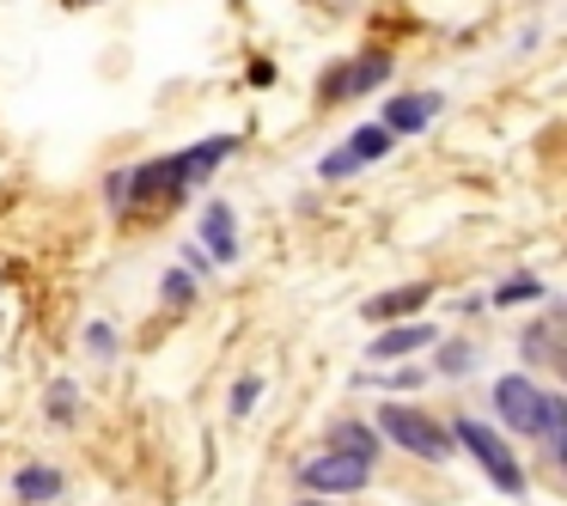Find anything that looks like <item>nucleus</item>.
Masks as SVG:
<instances>
[{
	"instance_id": "f3484780",
	"label": "nucleus",
	"mask_w": 567,
	"mask_h": 506,
	"mask_svg": "<svg viewBox=\"0 0 567 506\" xmlns=\"http://www.w3.org/2000/svg\"><path fill=\"white\" fill-rule=\"evenodd\" d=\"M427 379H433L427 366H396L391 379H379V384H391V391H421V384H427Z\"/></svg>"
},
{
	"instance_id": "aec40b11",
	"label": "nucleus",
	"mask_w": 567,
	"mask_h": 506,
	"mask_svg": "<svg viewBox=\"0 0 567 506\" xmlns=\"http://www.w3.org/2000/svg\"><path fill=\"white\" fill-rule=\"evenodd\" d=\"M354 172H360V165L348 159V153H330V159L318 165V177H323V184H336V177H354Z\"/></svg>"
},
{
	"instance_id": "4468645a",
	"label": "nucleus",
	"mask_w": 567,
	"mask_h": 506,
	"mask_svg": "<svg viewBox=\"0 0 567 506\" xmlns=\"http://www.w3.org/2000/svg\"><path fill=\"white\" fill-rule=\"evenodd\" d=\"M159 299H165V306H189V299H196V275L172 269V275H165V287H159Z\"/></svg>"
},
{
	"instance_id": "20e7f679",
	"label": "nucleus",
	"mask_w": 567,
	"mask_h": 506,
	"mask_svg": "<svg viewBox=\"0 0 567 506\" xmlns=\"http://www.w3.org/2000/svg\"><path fill=\"white\" fill-rule=\"evenodd\" d=\"M299 482H306L311 494H354L372 482V464H360V457H342V452H318L299 464Z\"/></svg>"
},
{
	"instance_id": "9d476101",
	"label": "nucleus",
	"mask_w": 567,
	"mask_h": 506,
	"mask_svg": "<svg viewBox=\"0 0 567 506\" xmlns=\"http://www.w3.org/2000/svg\"><path fill=\"white\" fill-rule=\"evenodd\" d=\"M233 208H226V202H208V214H202V238H208V250L220 262H233L238 257V233H233Z\"/></svg>"
},
{
	"instance_id": "f8f14e48",
	"label": "nucleus",
	"mask_w": 567,
	"mask_h": 506,
	"mask_svg": "<svg viewBox=\"0 0 567 506\" xmlns=\"http://www.w3.org/2000/svg\"><path fill=\"white\" fill-rule=\"evenodd\" d=\"M13 488H19V500H55L68 482H62V469H50V464H25Z\"/></svg>"
},
{
	"instance_id": "dca6fc26",
	"label": "nucleus",
	"mask_w": 567,
	"mask_h": 506,
	"mask_svg": "<svg viewBox=\"0 0 567 506\" xmlns=\"http://www.w3.org/2000/svg\"><path fill=\"white\" fill-rule=\"evenodd\" d=\"M464 366H476V348L445 342V348H440V372H464Z\"/></svg>"
},
{
	"instance_id": "a211bd4d",
	"label": "nucleus",
	"mask_w": 567,
	"mask_h": 506,
	"mask_svg": "<svg viewBox=\"0 0 567 506\" xmlns=\"http://www.w3.org/2000/svg\"><path fill=\"white\" fill-rule=\"evenodd\" d=\"M262 396V379L250 372V379H238V391H233V415H250V403Z\"/></svg>"
},
{
	"instance_id": "39448f33",
	"label": "nucleus",
	"mask_w": 567,
	"mask_h": 506,
	"mask_svg": "<svg viewBox=\"0 0 567 506\" xmlns=\"http://www.w3.org/2000/svg\"><path fill=\"white\" fill-rule=\"evenodd\" d=\"M379 80H391V55H360V62L336 68V74L323 80V99H360V92H372Z\"/></svg>"
},
{
	"instance_id": "2eb2a0df",
	"label": "nucleus",
	"mask_w": 567,
	"mask_h": 506,
	"mask_svg": "<svg viewBox=\"0 0 567 506\" xmlns=\"http://www.w3.org/2000/svg\"><path fill=\"white\" fill-rule=\"evenodd\" d=\"M518 299H543V281H537V275H513V281L494 293V306H518Z\"/></svg>"
},
{
	"instance_id": "412c9836",
	"label": "nucleus",
	"mask_w": 567,
	"mask_h": 506,
	"mask_svg": "<svg viewBox=\"0 0 567 506\" xmlns=\"http://www.w3.org/2000/svg\"><path fill=\"white\" fill-rule=\"evenodd\" d=\"M111 323H92V354H111Z\"/></svg>"
},
{
	"instance_id": "4be33fe9",
	"label": "nucleus",
	"mask_w": 567,
	"mask_h": 506,
	"mask_svg": "<svg viewBox=\"0 0 567 506\" xmlns=\"http://www.w3.org/2000/svg\"><path fill=\"white\" fill-rule=\"evenodd\" d=\"M299 506H323V500H299Z\"/></svg>"
},
{
	"instance_id": "ddd939ff",
	"label": "nucleus",
	"mask_w": 567,
	"mask_h": 506,
	"mask_svg": "<svg viewBox=\"0 0 567 506\" xmlns=\"http://www.w3.org/2000/svg\"><path fill=\"white\" fill-rule=\"evenodd\" d=\"M348 159L354 165H372V159H384V153H391V135H384L379 123H367V128H354V141H348Z\"/></svg>"
},
{
	"instance_id": "6e6552de",
	"label": "nucleus",
	"mask_w": 567,
	"mask_h": 506,
	"mask_svg": "<svg viewBox=\"0 0 567 506\" xmlns=\"http://www.w3.org/2000/svg\"><path fill=\"white\" fill-rule=\"evenodd\" d=\"M433 299V281H409V287H391V293L367 299V318L384 323V318H409V311H421Z\"/></svg>"
},
{
	"instance_id": "9b49d317",
	"label": "nucleus",
	"mask_w": 567,
	"mask_h": 506,
	"mask_svg": "<svg viewBox=\"0 0 567 506\" xmlns=\"http://www.w3.org/2000/svg\"><path fill=\"white\" fill-rule=\"evenodd\" d=\"M233 147H238L233 135H214V141H202V147L177 153V165H184V184H208V172H214V165H220Z\"/></svg>"
},
{
	"instance_id": "f03ea898",
	"label": "nucleus",
	"mask_w": 567,
	"mask_h": 506,
	"mask_svg": "<svg viewBox=\"0 0 567 506\" xmlns=\"http://www.w3.org/2000/svg\"><path fill=\"white\" fill-rule=\"evenodd\" d=\"M445 433H452V445H464V452L476 457V464H482V476H488L501 494H525V469H518L513 445H506L501 433L488 427V421H470V415H464V421H452Z\"/></svg>"
},
{
	"instance_id": "6ab92c4d",
	"label": "nucleus",
	"mask_w": 567,
	"mask_h": 506,
	"mask_svg": "<svg viewBox=\"0 0 567 506\" xmlns=\"http://www.w3.org/2000/svg\"><path fill=\"white\" fill-rule=\"evenodd\" d=\"M50 415H55V421H74V384H68V379L50 391Z\"/></svg>"
},
{
	"instance_id": "0eeeda50",
	"label": "nucleus",
	"mask_w": 567,
	"mask_h": 506,
	"mask_svg": "<svg viewBox=\"0 0 567 506\" xmlns=\"http://www.w3.org/2000/svg\"><path fill=\"white\" fill-rule=\"evenodd\" d=\"M433 323H391L384 335H372V360H409V354H421V348H433Z\"/></svg>"
},
{
	"instance_id": "7ed1b4c3",
	"label": "nucleus",
	"mask_w": 567,
	"mask_h": 506,
	"mask_svg": "<svg viewBox=\"0 0 567 506\" xmlns=\"http://www.w3.org/2000/svg\"><path fill=\"white\" fill-rule=\"evenodd\" d=\"M379 427L391 433L403 452H415V457H427V464H445L452 457V433L440 427V421L427 415V409H409V403H384L379 409Z\"/></svg>"
},
{
	"instance_id": "1a4fd4ad",
	"label": "nucleus",
	"mask_w": 567,
	"mask_h": 506,
	"mask_svg": "<svg viewBox=\"0 0 567 506\" xmlns=\"http://www.w3.org/2000/svg\"><path fill=\"white\" fill-rule=\"evenodd\" d=\"M330 452L360 457V464H379V433H372L367 421H336V427H330Z\"/></svg>"
},
{
	"instance_id": "423d86ee",
	"label": "nucleus",
	"mask_w": 567,
	"mask_h": 506,
	"mask_svg": "<svg viewBox=\"0 0 567 506\" xmlns=\"http://www.w3.org/2000/svg\"><path fill=\"white\" fill-rule=\"evenodd\" d=\"M433 116H440V99H433V92H403V99H391L384 104V135H421V128L433 123Z\"/></svg>"
},
{
	"instance_id": "f257e3e1",
	"label": "nucleus",
	"mask_w": 567,
	"mask_h": 506,
	"mask_svg": "<svg viewBox=\"0 0 567 506\" xmlns=\"http://www.w3.org/2000/svg\"><path fill=\"white\" fill-rule=\"evenodd\" d=\"M494 409H501L506 427L530 433V440H543L549 452H561V396L537 391V384L525 379V372H506V379H494Z\"/></svg>"
}]
</instances>
